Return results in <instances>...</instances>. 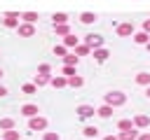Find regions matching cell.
Here are the masks:
<instances>
[{
  "instance_id": "1",
  "label": "cell",
  "mask_w": 150,
  "mask_h": 140,
  "mask_svg": "<svg viewBox=\"0 0 150 140\" xmlns=\"http://www.w3.org/2000/svg\"><path fill=\"white\" fill-rule=\"evenodd\" d=\"M103 103H108V105H112V107H122V105L127 103V93L112 89V91H108V93L103 96Z\"/></svg>"
},
{
  "instance_id": "2",
  "label": "cell",
  "mask_w": 150,
  "mask_h": 140,
  "mask_svg": "<svg viewBox=\"0 0 150 140\" xmlns=\"http://www.w3.org/2000/svg\"><path fill=\"white\" fill-rule=\"evenodd\" d=\"M19 19H21V14H19V12H5L0 21H2V26H5V28H16V26H19Z\"/></svg>"
},
{
  "instance_id": "3",
  "label": "cell",
  "mask_w": 150,
  "mask_h": 140,
  "mask_svg": "<svg viewBox=\"0 0 150 140\" xmlns=\"http://www.w3.org/2000/svg\"><path fill=\"white\" fill-rule=\"evenodd\" d=\"M115 33H117L120 37H131L136 30H134V23H131V21H124V23H117V26H115Z\"/></svg>"
},
{
  "instance_id": "4",
  "label": "cell",
  "mask_w": 150,
  "mask_h": 140,
  "mask_svg": "<svg viewBox=\"0 0 150 140\" xmlns=\"http://www.w3.org/2000/svg\"><path fill=\"white\" fill-rule=\"evenodd\" d=\"M103 35H96V33H89V35H84V44L87 47H91V51L94 49H98V47H103Z\"/></svg>"
},
{
  "instance_id": "5",
  "label": "cell",
  "mask_w": 150,
  "mask_h": 140,
  "mask_svg": "<svg viewBox=\"0 0 150 140\" xmlns=\"http://www.w3.org/2000/svg\"><path fill=\"white\" fill-rule=\"evenodd\" d=\"M16 33H19V37H33V35H35V23L21 21V23L16 26Z\"/></svg>"
},
{
  "instance_id": "6",
  "label": "cell",
  "mask_w": 150,
  "mask_h": 140,
  "mask_svg": "<svg viewBox=\"0 0 150 140\" xmlns=\"http://www.w3.org/2000/svg\"><path fill=\"white\" fill-rule=\"evenodd\" d=\"M28 128H30V131H45V128H47V119L40 117V114H35V117L28 119Z\"/></svg>"
},
{
  "instance_id": "7",
  "label": "cell",
  "mask_w": 150,
  "mask_h": 140,
  "mask_svg": "<svg viewBox=\"0 0 150 140\" xmlns=\"http://www.w3.org/2000/svg\"><path fill=\"white\" fill-rule=\"evenodd\" d=\"M75 112H77V117H80V119H89V117H94V114H96V107H94V105H77V107H75Z\"/></svg>"
},
{
  "instance_id": "8",
  "label": "cell",
  "mask_w": 150,
  "mask_h": 140,
  "mask_svg": "<svg viewBox=\"0 0 150 140\" xmlns=\"http://www.w3.org/2000/svg\"><path fill=\"white\" fill-rule=\"evenodd\" d=\"M77 19H80V23H84V26H91V23H96V21H98V14H96V12H82Z\"/></svg>"
},
{
  "instance_id": "9",
  "label": "cell",
  "mask_w": 150,
  "mask_h": 140,
  "mask_svg": "<svg viewBox=\"0 0 150 140\" xmlns=\"http://www.w3.org/2000/svg\"><path fill=\"white\" fill-rule=\"evenodd\" d=\"M91 56H94V61H96V63H105V61H108V56H110V51H108L105 47H98V49H94V54H91Z\"/></svg>"
},
{
  "instance_id": "10",
  "label": "cell",
  "mask_w": 150,
  "mask_h": 140,
  "mask_svg": "<svg viewBox=\"0 0 150 140\" xmlns=\"http://www.w3.org/2000/svg\"><path fill=\"white\" fill-rule=\"evenodd\" d=\"M49 84H52L54 89H63V86H68V77H66V75H52Z\"/></svg>"
},
{
  "instance_id": "11",
  "label": "cell",
  "mask_w": 150,
  "mask_h": 140,
  "mask_svg": "<svg viewBox=\"0 0 150 140\" xmlns=\"http://www.w3.org/2000/svg\"><path fill=\"white\" fill-rule=\"evenodd\" d=\"M19 112H21L23 117H28V119H30V117H35V114L40 112V107H38V105H33V103H26V105H21V110H19Z\"/></svg>"
},
{
  "instance_id": "12",
  "label": "cell",
  "mask_w": 150,
  "mask_h": 140,
  "mask_svg": "<svg viewBox=\"0 0 150 140\" xmlns=\"http://www.w3.org/2000/svg\"><path fill=\"white\" fill-rule=\"evenodd\" d=\"M134 126H136V128H143V131L150 128V117H148V114H136V117H134Z\"/></svg>"
},
{
  "instance_id": "13",
  "label": "cell",
  "mask_w": 150,
  "mask_h": 140,
  "mask_svg": "<svg viewBox=\"0 0 150 140\" xmlns=\"http://www.w3.org/2000/svg\"><path fill=\"white\" fill-rule=\"evenodd\" d=\"M112 110H115L112 105H108V103H103L101 107H96V114H98L101 119H110V117H112Z\"/></svg>"
},
{
  "instance_id": "14",
  "label": "cell",
  "mask_w": 150,
  "mask_h": 140,
  "mask_svg": "<svg viewBox=\"0 0 150 140\" xmlns=\"http://www.w3.org/2000/svg\"><path fill=\"white\" fill-rule=\"evenodd\" d=\"M138 133H141V131H138V128L134 126V128L120 131V135H117V138H120V140H136V138H138Z\"/></svg>"
},
{
  "instance_id": "15",
  "label": "cell",
  "mask_w": 150,
  "mask_h": 140,
  "mask_svg": "<svg viewBox=\"0 0 150 140\" xmlns=\"http://www.w3.org/2000/svg\"><path fill=\"white\" fill-rule=\"evenodd\" d=\"M68 19H70V16H68L66 12H54V14H52V23H54V26H56V23H68Z\"/></svg>"
},
{
  "instance_id": "16",
  "label": "cell",
  "mask_w": 150,
  "mask_h": 140,
  "mask_svg": "<svg viewBox=\"0 0 150 140\" xmlns=\"http://www.w3.org/2000/svg\"><path fill=\"white\" fill-rule=\"evenodd\" d=\"M131 37H134V42H136V44H148V40H150V35H148L145 30H138V33H134Z\"/></svg>"
},
{
  "instance_id": "17",
  "label": "cell",
  "mask_w": 150,
  "mask_h": 140,
  "mask_svg": "<svg viewBox=\"0 0 150 140\" xmlns=\"http://www.w3.org/2000/svg\"><path fill=\"white\" fill-rule=\"evenodd\" d=\"M38 19H40L38 12H21V21H26V23H35Z\"/></svg>"
},
{
  "instance_id": "18",
  "label": "cell",
  "mask_w": 150,
  "mask_h": 140,
  "mask_svg": "<svg viewBox=\"0 0 150 140\" xmlns=\"http://www.w3.org/2000/svg\"><path fill=\"white\" fill-rule=\"evenodd\" d=\"M63 44H66L68 49H75V47H77L80 42H77V37H75L73 33H68V35H63Z\"/></svg>"
},
{
  "instance_id": "19",
  "label": "cell",
  "mask_w": 150,
  "mask_h": 140,
  "mask_svg": "<svg viewBox=\"0 0 150 140\" xmlns=\"http://www.w3.org/2000/svg\"><path fill=\"white\" fill-rule=\"evenodd\" d=\"M49 79H52V75H40V72H38V75H35V79H33V84H35V86L40 89V86L49 84Z\"/></svg>"
},
{
  "instance_id": "20",
  "label": "cell",
  "mask_w": 150,
  "mask_h": 140,
  "mask_svg": "<svg viewBox=\"0 0 150 140\" xmlns=\"http://www.w3.org/2000/svg\"><path fill=\"white\" fill-rule=\"evenodd\" d=\"M54 33H56L59 37H63V35L70 33V26H68V23H56V26H54Z\"/></svg>"
},
{
  "instance_id": "21",
  "label": "cell",
  "mask_w": 150,
  "mask_h": 140,
  "mask_svg": "<svg viewBox=\"0 0 150 140\" xmlns=\"http://www.w3.org/2000/svg\"><path fill=\"white\" fill-rule=\"evenodd\" d=\"M73 51H75V56H89V54H91V47H87V44L82 42V44H77Z\"/></svg>"
},
{
  "instance_id": "22",
  "label": "cell",
  "mask_w": 150,
  "mask_h": 140,
  "mask_svg": "<svg viewBox=\"0 0 150 140\" xmlns=\"http://www.w3.org/2000/svg\"><path fill=\"white\" fill-rule=\"evenodd\" d=\"M136 84L150 86V72H138V75H136Z\"/></svg>"
},
{
  "instance_id": "23",
  "label": "cell",
  "mask_w": 150,
  "mask_h": 140,
  "mask_svg": "<svg viewBox=\"0 0 150 140\" xmlns=\"http://www.w3.org/2000/svg\"><path fill=\"white\" fill-rule=\"evenodd\" d=\"M2 140H21V133L9 128V131H2Z\"/></svg>"
},
{
  "instance_id": "24",
  "label": "cell",
  "mask_w": 150,
  "mask_h": 140,
  "mask_svg": "<svg viewBox=\"0 0 150 140\" xmlns=\"http://www.w3.org/2000/svg\"><path fill=\"white\" fill-rule=\"evenodd\" d=\"M84 84V79L80 77V75H73V77H68V86H73V89H80Z\"/></svg>"
},
{
  "instance_id": "25",
  "label": "cell",
  "mask_w": 150,
  "mask_h": 140,
  "mask_svg": "<svg viewBox=\"0 0 150 140\" xmlns=\"http://www.w3.org/2000/svg\"><path fill=\"white\" fill-rule=\"evenodd\" d=\"M82 133H84V138L94 140V138L98 135V128H96V126H84V128H82Z\"/></svg>"
},
{
  "instance_id": "26",
  "label": "cell",
  "mask_w": 150,
  "mask_h": 140,
  "mask_svg": "<svg viewBox=\"0 0 150 140\" xmlns=\"http://www.w3.org/2000/svg\"><path fill=\"white\" fill-rule=\"evenodd\" d=\"M9 128H14V119L12 117H2L0 119V131H9Z\"/></svg>"
},
{
  "instance_id": "27",
  "label": "cell",
  "mask_w": 150,
  "mask_h": 140,
  "mask_svg": "<svg viewBox=\"0 0 150 140\" xmlns=\"http://www.w3.org/2000/svg\"><path fill=\"white\" fill-rule=\"evenodd\" d=\"M77 61H80V56H75V51L63 56V65H77Z\"/></svg>"
},
{
  "instance_id": "28",
  "label": "cell",
  "mask_w": 150,
  "mask_h": 140,
  "mask_svg": "<svg viewBox=\"0 0 150 140\" xmlns=\"http://www.w3.org/2000/svg\"><path fill=\"white\" fill-rule=\"evenodd\" d=\"M66 54H68V47H66L63 42H61V44H54V56H61V58H63Z\"/></svg>"
},
{
  "instance_id": "29",
  "label": "cell",
  "mask_w": 150,
  "mask_h": 140,
  "mask_svg": "<svg viewBox=\"0 0 150 140\" xmlns=\"http://www.w3.org/2000/svg\"><path fill=\"white\" fill-rule=\"evenodd\" d=\"M21 91H23L26 96H33V93H38V86H35L33 82H28V84H23V86H21Z\"/></svg>"
},
{
  "instance_id": "30",
  "label": "cell",
  "mask_w": 150,
  "mask_h": 140,
  "mask_svg": "<svg viewBox=\"0 0 150 140\" xmlns=\"http://www.w3.org/2000/svg\"><path fill=\"white\" fill-rule=\"evenodd\" d=\"M117 128H120V131L134 128V119H120V121H117Z\"/></svg>"
},
{
  "instance_id": "31",
  "label": "cell",
  "mask_w": 150,
  "mask_h": 140,
  "mask_svg": "<svg viewBox=\"0 0 150 140\" xmlns=\"http://www.w3.org/2000/svg\"><path fill=\"white\" fill-rule=\"evenodd\" d=\"M38 72H40V75H52V65H49V63H40V65H38Z\"/></svg>"
},
{
  "instance_id": "32",
  "label": "cell",
  "mask_w": 150,
  "mask_h": 140,
  "mask_svg": "<svg viewBox=\"0 0 150 140\" xmlns=\"http://www.w3.org/2000/svg\"><path fill=\"white\" fill-rule=\"evenodd\" d=\"M61 72H63L66 77H73V75H77V72H75V65H63V68H61Z\"/></svg>"
},
{
  "instance_id": "33",
  "label": "cell",
  "mask_w": 150,
  "mask_h": 140,
  "mask_svg": "<svg viewBox=\"0 0 150 140\" xmlns=\"http://www.w3.org/2000/svg\"><path fill=\"white\" fill-rule=\"evenodd\" d=\"M45 140H61V135L54 131H45Z\"/></svg>"
},
{
  "instance_id": "34",
  "label": "cell",
  "mask_w": 150,
  "mask_h": 140,
  "mask_svg": "<svg viewBox=\"0 0 150 140\" xmlns=\"http://www.w3.org/2000/svg\"><path fill=\"white\" fill-rule=\"evenodd\" d=\"M136 140H150V131H141Z\"/></svg>"
},
{
  "instance_id": "35",
  "label": "cell",
  "mask_w": 150,
  "mask_h": 140,
  "mask_svg": "<svg viewBox=\"0 0 150 140\" xmlns=\"http://www.w3.org/2000/svg\"><path fill=\"white\" fill-rule=\"evenodd\" d=\"M143 30H145V33H148V35H150V16H148V19H145V21H143Z\"/></svg>"
},
{
  "instance_id": "36",
  "label": "cell",
  "mask_w": 150,
  "mask_h": 140,
  "mask_svg": "<svg viewBox=\"0 0 150 140\" xmlns=\"http://www.w3.org/2000/svg\"><path fill=\"white\" fill-rule=\"evenodd\" d=\"M7 93H9V91H7V86H2V84H0V98H5Z\"/></svg>"
},
{
  "instance_id": "37",
  "label": "cell",
  "mask_w": 150,
  "mask_h": 140,
  "mask_svg": "<svg viewBox=\"0 0 150 140\" xmlns=\"http://www.w3.org/2000/svg\"><path fill=\"white\" fill-rule=\"evenodd\" d=\"M103 140H120V138H117V135H112V133H110V135H105V138H103Z\"/></svg>"
},
{
  "instance_id": "38",
  "label": "cell",
  "mask_w": 150,
  "mask_h": 140,
  "mask_svg": "<svg viewBox=\"0 0 150 140\" xmlns=\"http://www.w3.org/2000/svg\"><path fill=\"white\" fill-rule=\"evenodd\" d=\"M145 96H148V98H150V86H148V89H145Z\"/></svg>"
},
{
  "instance_id": "39",
  "label": "cell",
  "mask_w": 150,
  "mask_h": 140,
  "mask_svg": "<svg viewBox=\"0 0 150 140\" xmlns=\"http://www.w3.org/2000/svg\"><path fill=\"white\" fill-rule=\"evenodd\" d=\"M145 47H148V51H150V40H148V44H145Z\"/></svg>"
},
{
  "instance_id": "40",
  "label": "cell",
  "mask_w": 150,
  "mask_h": 140,
  "mask_svg": "<svg viewBox=\"0 0 150 140\" xmlns=\"http://www.w3.org/2000/svg\"><path fill=\"white\" fill-rule=\"evenodd\" d=\"M2 75H5V72H2V68H0V77H2Z\"/></svg>"
},
{
  "instance_id": "41",
  "label": "cell",
  "mask_w": 150,
  "mask_h": 140,
  "mask_svg": "<svg viewBox=\"0 0 150 140\" xmlns=\"http://www.w3.org/2000/svg\"><path fill=\"white\" fill-rule=\"evenodd\" d=\"M94 140H96V138H94Z\"/></svg>"
}]
</instances>
